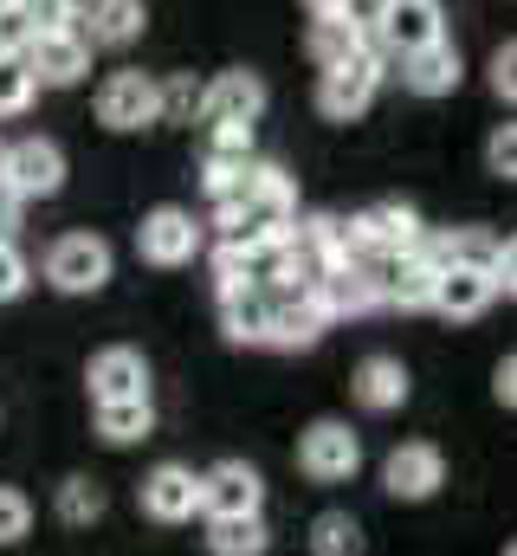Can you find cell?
Returning a JSON list of instances; mask_svg holds the SVG:
<instances>
[{"mask_svg":"<svg viewBox=\"0 0 517 556\" xmlns=\"http://www.w3.org/2000/svg\"><path fill=\"white\" fill-rule=\"evenodd\" d=\"M324 304H317V291L311 285H265V343H278V350H311L317 337H324Z\"/></svg>","mask_w":517,"mask_h":556,"instance_id":"6da1fadb","label":"cell"},{"mask_svg":"<svg viewBox=\"0 0 517 556\" xmlns=\"http://www.w3.org/2000/svg\"><path fill=\"white\" fill-rule=\"evenodd\" d=\"M343 227H350V253H414L427 240V227H420V214L407 201H376Z\"/></svg>","mask_w":517,"mask_h":556,"instance_id":"7a4b0ae2","label":"cell"},{"mask_svg":"<svg viewBox=\"0 0 517 556\" xmlns=\"http://www.w3.org/2000/svg\"><path fill=\"white\" fill-rule=\"evenodd\" d=\"M0 181H7L20 201L59 194V188H65V155H59V142L26 137V142H13V149H0Z\"/></svg>","mask_w":517,"mask_h":556,"instance_id":"3957f363","label":"cell"},{"mask_svg":"<svg viewBox=\"0 0 517 556\" xmlns=\"http://www.w3.org/2000/svg\"><path fill=\"white\" fill-rule=\"evenodd\" d=\"M46 278L59 285V291H104V278H111V247L98 240V233H65V240H52V253H46Z\"/></svg>","mask_w":517,"mask_h":556,"instance_id":"277c9868","label":"cell"},{"mask_svg":"<svg viewBox=\"0 0 517 556\" xmlns=\"http://www.w3.org/2000/svg\"><path fill=\"white\" fill-rule=\"evenodd\" d=\"M298 466H304L317 485H337V479H350V472L363 466V440H356L343 420H317V427H304V440H298Z\"/></svg>","mask_w":517,"mask_h":556,"instance_id":"5b68a950","label":"cell"},{"mask_svg":"<svg viewBox=\"0 0 517 556\" xmlns=\"http://www.w3.org/2000/svg\"><path fill=\"white\" fill-rule=\"evenodd\" d=\"M258 505H265V479L247 459H220L201 472V511L207 518H258Z\"/></svg>","mask_w":517,"mask_h":556,"instance_id":"8992f818","label":"cell"},{"mask_svg":"<svg viewBox=\"0 0 517 556\" xmlns=\"http://www.w3.org/2000/svg\"><path fill=\"white\" fill-rule=\"evenodd\" d=\"M376 85H382V52H356V59H343V65L324 72L317 111H324V117H356V111H369Z\"/></svg>","mask_w":517,"mask_h":556,"instance_id":"52a82bcc","label":"cell"},{"mask_svg":"<svg viewBox=\"0 0 517 556\" xmlns=\"http://www.w3.org/2000/svg\"><path fill=\"white\" fill-rule=\"evenodd\" d=\"M136 253H142L149 266H188V260L201 253V227H194V214H188V207H155V214H142V227H136Z\"/></svg>","mask_w":517,"mask_h":556,"instance_id":"ba28073f","label":"cell"},{"mask_svg":"<svg viewBox=\"0 0 517 556\" xmlns=\"http://www.w3.org/2000/svg\"><path fill=\"white\" fill-rule=\"evenodd\" d=\"M446 39V13L440 0H388L382 7V26H376V46L382 52H420V46H440Z\"/></svg>","mask_w":517,"mask_h":556,"instance_id":"9c48e42d","label":"cell"},{"mask_svg":"<svg viewBox=\"0 0 517 556\" xmlns=\"http://www.w3.org/2000/svg\"><path fill=\"white\" fill-rule=\"evenodd\" d=\"M440 479H446V459H440V446H427V440H407V446H394L382 466V485L388 498H433L440 492Z\"/></svg>","mask_w":517,"mask_h":556,"instance_id":"30bf717a","label":"cell"},{"mask_svg":"<svg viewBox=\"0 0 517 556\" xmlns=\"http://www.w3.org/2000/svg\"><path fill=\"white\" fill-rule=\"evenodd\" d=\"M98 124H111V130L162 124V117H155V78H142V72H111L104 91H98Z\"/></svg>","mask_w":517,"mask_h":556,"instance_id":"8fae6325","label":"cell"},{"mask_svg":"<svg viewBox=\"0 0 517 556\" xmlns=\"http://www.w3.org/2000/svg\"><path fill=\"white\" fill-rule=\"evenodd\" d=\"M26 72H33L39 85H78V78L91 72L85 33H78V26H72V33H39V39L26 46Z\"/></svg>","mask_w":517,"mask_h":556,"instance_id":"7c38bea8","label":"cell"},{"mask_svg":"<svg viewBox=\"0 0 517 556\" xmlns=\"http://www.w3.org/2000/svg\"><path fill=\"white\" fill-rule=\"evenodd\" d=\"M258 111H265L258 72H220L214 85H201V124H253Z\"/></svg>","mask_w":517,"mask_h":556,"instance_id":"4fadbf2b","label":"cell"},{"mask_svg":"<svg viewBox=\"0 0 517 556\" xmlns=\"http://www.w3.org/2000/svg\"><path fill=\"white\" fill-rule=\"evenodd\" d=\"M85 382H91V402H142L149 395V363L117 343V350H98L91 356V376Z\"/></svg>","mask_w":517,"mask_h":556,"instance_id":"5bb4252c","label":"cell"},{"mask_svg":"<svg viewBox=\"0 0 517 556\" xmlns=\"http://www.w3.org/2000/svg\"><path fill=\"white\" fill-rule=\"evenodd\" d=\"M142 511L162 518V525L194 518V511H201V479H194L188 466H155V472L142 479Z\"/></svg>","mask_w":517,"mask_h":556,"instance_id":"9a60e30c","label":"cell"},{"mask_svg":"<svg viewBox=\"0 0 517 556\" xmlns=\"http://www.w3.org/2000/svg\"><path fill=\"white\" fill-rule=\"evenodd\" d=\"M459 78H466V65H459V52L446 39L420 46V52H401V85L420 91V98H446V91H459Z\"/></svg>","mask_w":517,"mask_h":556,"instance_id":"2e32d148","label":"cell"},{"mask_svg":"<svg viewBox=\"0 0 517 556\" xmlns=\"http://www.w3.org/2000/svg\"><path fill=\"white\" fill-rule=\"evenodd\" d=\"M492 298H499V285H492L486 273H472V266H440V273H433V298H427V304H433L440 317H479Z\"/></svg>","mask_w":517,"mask_h":556,"instance_id":"e0dca14e","label":"cell"},{"mask_svg":"<svg viewBox=\"0 0 517 556\" xmlns=\"http://www.w3.org/2000/svg\"><path fill=\"white\" fill-rule=\"evenodd\" d=\"M311 291H317L324 317H363V311H376V291H369V278H363L356 260H337V266L317 278Z\"/></svg>","mask_w":517,"mask_h":556,"instance_id":"ac0fdd59","label":"cell"},{"mask_svg":"<svg viewBox=\"0 0 517 556\" xmlns=\"http://www.w3.org/2000/svg\"><path fill=\"white\" fill-rule=\"evenodd\" d=\"M78 20H85V46H129L142 33V0H78Z\"/></svg>","mask_w":517,"mask_h":556,"instance_id":"d6986e66","label":"cell"},{"mask_svg":"<svg viewBox=\"0 0 517 556\" xmlns=\"http://www.w3.org/2000/svg\"><path fill=\"white\" fill-rule=\"evenodd\" d=\"M253 162V124H214L207 137V194H220L234 181V168Z\"/></svg>","mask_w":517,"mask_h":556,"instance_id":"ffe728a7","label":"cell"},{"mask_svg":"<svg viewBox=\"0 0 517 556\" xmlns=\"http://www.w3.org/2000/svg\"><path fill=\"white\" fill-rule=\"evenodd\" d=\"M220 324L234 343H265V291L258 285H220Z\"/></svg>","mask_w":517,"mask_h":556,"instance_id":"44dd1931","label":"cell"},{"mask_svg":"<svg viewBox=\"0 0 517 556\" xmlns=\"http://www.w3.org/2000/svg\"><path fill=\"white\" fill-rule=\"evenodd\" d=\"M356 402L376 408V415L401 408V402H407V369H401L394 356H369V363L356 369Z\"/></svg>","mask_w":517,"mask_h":556,"instance_id":"7402d4cb","label":"cell"},{"mask_svg":"<svg viewBox=\"0 0 517 556\" xmlns=\"http://www.w3.org/2000/svg\"><path fill=\"white\" fill-rule=\"evenodd\" d=\"M356 52H376V46H369L343 13H317V20H311V59H317L324 72L343 65V59H356Z\"/></svg>","mask_w":517,"mask_h":556,"instance_id":"603a6c76","label":"cell"},{"mask_svg":"<svg viewBox=\"0 0 517 556\" xmlns=\"http://www.w3.org/2000/svg\"><path fill=\"white\" fill-rule=\"evenodd\" d=\"M265 518H207V551L214 556H265Z\"/></svg>","mask_w":517,"mask_h":556,"instance_id":"cb8c5ba5","label":"cell"},{"mask_svg":"<svg viewBox=\"0 0 517 556\" xmlns=\"http://www.w3.org/2000/svg\"><path fill=\"white\" fill-rule=\"evenodd\" d=\"M149 427H155V408H149V395H142V402H98V433H104L111 446L149 440Z\"/></svg>","mask_w":517,"mask_h":556,"instance_id":"d4e9b609","label":"cell"},{"mask_svg":"<svg viewBox=\"0 0 517 556\" xmlns=\"http://www.w3.org/2000/svg\"><path fill=\"white\" fill-rule=\"evenodd\" d=\"M311 551L317 556H363V525L350 511H324L311 525Z\"/></svg>","mask_w":517,"mask_h":556,"instance_id":"484cf974","label":"cell"},{"mask_svg":"<svg viewBox=\"0 0 517 556\" xmlns=\"http://www.w3.org/2000/svg\"><path fill=\"white\" fill-rule=\"evenodd\" d=\"M155 117H168V124H194V117H201V85H194V78H168V85H155Z\"/></svg>","mask_w":517,"mask_h":556,"instance_id":"4316f807","label":"cell"},{"mask_svg":"<svg viewBox=\"0 0 517 556\" xmlns=\"http://www.w3.org/2000/svg\"><path fill=\"white\" fill-rule=\"evenodd\" d=\"M98 511H104V485L98 479H65L59 485V518L65 525H91Z\"/></svg>","mask_w":517,"mask_h":556,"instance_id":"83f0119b","label":"cell"},{"mask_svg":"<svg viewBox=\"0 0 517 556\" xmlns=\"http://www.w3.org/2000/svg\"><path fill=\"white\" fill-rule=\"evenodd\" d=\"M13 7L26 13L33 39H39V33H72V26H78V0H13Z\"/></svg>","mask_w":517,"mask_h":556,"instance_id":"f1b7e54d","label":"cell"},{"mask_svg":"<svg viewBox=\"0 0 517 556\" xmlns=\"http://www.w3.org/2000/svg\"><path fill=\"white\" fill-rule=\"evenodd\" d=\"M33 91H39V78L26 72V59H0V117H20L33 104Z\"/></svg>","mask_w":517,"mask_h":556,"instance_id":"f546056e","label":"cell"},{"mask_svg":"<svg viewBox=\"0 0 517 556\" xmlns=\"http://www.w3.org/2000/svg\"><path fill=\"white\" fill-rule=\"evenodd\" d=\"M26 525H33V505H26V492L0 485V544H20V538H26Z\"/></svg>","mask_w":517,"mask_h":556,"instance_id":"4dcf8cb0","label":"cell"},{"mask_svg":"<svg viewBox=\"0 0 517 556\" xmlns=\"http://www.w3.org/2000/svg\"><path fill=\"white\" fill-rule=\"evenodd\" d=\"M26 278H33V273H26V253L0 233V304H7V298H20V291H26Z\"/></svg>","mask_w":517,"mask_h":556,"instance_id":"1f68e13d","label":"cell"},{"mask_svg":"<svg viewBox=\"0 0 517 556\" xmlns=\"http://www.w3.org/2000/svg\"><path fill=\"white\" fill-rule=\"evenodd\" d=\"M26 46H33V26H26L20 7H7L0 13V59H26Z\"/></svg>","mask_w":517,"mask_h":556,"instance_id":"d6a6232c","label":"cell"},{"mask_svg":"<svg viewBox=\"0 0 517 556\" xmlns=\"http://www.w3.org/2000/svg\"><path fill=\"white\" fill-rule=\"evenodd\" d=\"M486 168H492L499 181H512V175H517V137H512V124H505V130H492V142H486Z\"/></svg>","mask_w":517,"mask_h":556,"instance_id":"836d02e7","label":"cell"},{"mask_svg":"<svg viewBox=\"0 0 517 556\" xmlns=\"http://www.w3.org/2000/svg\"><path fill=\"white\" fill-rule=\"evenodd\" d=\"M492 91H499V98H512V91H517V52H512V46L492 59Z\"/></svg>","mask_w":517,"mask_h":556,"instance_id":"e575fe53","label":"cell"},{"mask_svg":"<svg viewBox=\"0 0 517 556\" xmlns=\"http://www.w3.org/2000/svg\"><path fill=\"white\" fill-rule=\"evenodd\" d=\"M492 395H499V402L512 408V395H517V363H512V356L499 363V376H492Z\"/></svg>","mask_w":517,"mask_h":556,"instance_id":"d590c367","label":"cell"},{"mask_svg":"<svg viewBox=\"0 0 517 556\" xmlns=\"http://www.w3.org/2000/svg\"><path fill=\"white\" fill-rule=\"evenodd\" d=\"M304 7H311V13H343L350 0H304Z\"/></svg>","mask_w":517,"mask_h":556,"instance_id":"8d00e7d4","label":"cell"},{"mask_svg":"<svg viewBox=\"0 0 517 556\" xmlns=\"http://www.w3.org/2000/svg\"><path fill=\"white\" fill-rule=\"evenodd\" d=\"M7 7H13V0H0V13H7Z\"/></svg>","mask_w":517,"mask_h":556,"instance_id":"74e56055","label":"cell"}]
</instances>
